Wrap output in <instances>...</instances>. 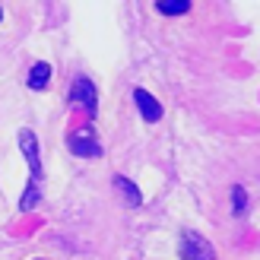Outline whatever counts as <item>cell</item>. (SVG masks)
<instances>
[{
	"mask_svg": "<svg viewBox=\"0 0 260 260\" xmlns=\"http://www.w3.org/2000/svg\"><path fill=\"white\" fill-rule=\"evenodd\" d=\"M16 140H19V149L25 155V162H29V184H25V193L19 200V210L29 213L38 206V200H42V159H38V140L29 127H22Z\"/></svg>",
	"mask_w": 260,
	"mask_h": 260,
	"instance_id": "6da1fadb",
	"label": "cell"
},
{
	"mask_svg": "<svg viewBox=\"0 0 260 260\" xmlns=\"http://www.w3.org/2000/svg\"><path fill=\"white\" fill-rule=\"evenodd\" d=\"M67 146L73 155H83V159H92V155H102V146H99V137L92 127H80L67 137Z\"/></svg>",
	"mask_w": 260,
	"mask_h": 260,
	"instance_id": "7a4b0ae2",
	"label": "cell"
},
{
	"mask_svg": "<svg viewBox=\"0 0 260 260\" xmlns=\"http://www.w3.org/2000/svg\"><path fill=\"white\" fill-rule=\"evenodd\" d=\"M70 105H83L89 118H95V111H99L95 83H92V80H86V76H80V80H73V86H70Z\"/></svg>",
	"mask_w": 260,
	"mask_h": 260,
	"instance_id": "3957f363",
	"label": "cell"
},
{
	"mask_svg": "<svg viewBox=\"0 0 260 260\" xmlns=\"http://www.w3.org/2000/svg\"><path fill=\"white\" fill-rule=\"evenodd\" d=\"M181 254H184V260H216L213 244L203 235H197V232H190V229L181 235Z\"/></svg>",
	"mask_w": 260,
	"mask_h": 260,
	"instance_id": "277c9868",
	"label": "cell"
},
{
	"mask_svg": "<svg viewBox=\"0 0 260 260\" xmlns=\"http://www.w3.org/2000/svg\"><path fill=\"white\" fill-rule=\"evenodd\" d=\"M134 102H137L140 114H143V118H146L149 124H155V121L162 118V105H159V102H155V99H152L143 86H137V89H134Z\"/></svg>",
	"mask_w": 260,
	"mask_h": 260,
	"instance_id": "5b68a950",
	"label": "cell"
},
{
	"mask_svg": "<svg viewBox=\"0 0 260 260\" xmlns=\"http://www.w3.org/2000/svg\"><path fill=\"white\" fill-rule=\"evenodd\" d=\"M51 83V63H45V60H38L35 67H32V73H29V89H35V92H42V89Z\"/></svg>",
	"mask_w": 260,
	"mask_h": 260,
	"instance_id": "8992f818",
	"label": "cell"
},
{
	"mask_svg": "<svg viewBox=\"0 0 260 260\" xmlns=\"http://www.w3.org/2000/svg\"><path fill=\"white\" fill-rule=\"evenodd\" d=\"M190 0H159L155 4V10L165 13V16H184V13H190Z\"/></svg>",
	"mask_w": 260,
	"mask_h": 260,
	"instance_id": "52a82bcc",
	"label": "cell"
},
{
	"mask_svg": "<svg viewBox=\"0 0 260 260\" xmlns=\"http://www.w3.org/2000/svg\"><path fill=\"white\" fill-rule=\"evenodd\" d=\"M114 187H118V190L124 193V200H127L130 206H140V203H143V197H140V187L134 184V181H127V178H121V175H118V178H114Z\"/></svg>",
	"mask_w": 260,
	"mask_h": 260,
	"instance_id": "ba28073f",
	"label": "cell"
},
{
	"mask_svg": "<svg viewBox=\"0 0 260 260\" xmlns=\"http://www.w3.org/2000/svg\"><path fill=\"white\" fill-rule=\"evenodd\" d=\"M244 206H248V193H244V187H232V210H235V216L244 213Z\"/></svg>",
	"mask_w": 260,
	"mask_h": 260,
	"instance_id": "9c48e42d",
	"label": "cell"
},
{
	"mask_svg": "<svg viewBox=\"0 0 260 260\" xmlns=\"http://www.w3.org/2000/svg\"><path fill=\"white\" fill-rule=\"evenodd\" d=\"M0 16H4V10H0Z\"/></svg>",
	"mask_w": 260,
	"mask_h": 260,
	"instance_id": "30bf717a",
	"label": "cell"
}]
</instances>
